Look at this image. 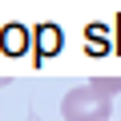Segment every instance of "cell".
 <instances>
[{
    "label": "cell",
    "mask_w": 121,
    "mask_h": 121,
    "mask_svg": "<svg viewBox=\"0 0 121 121\" xmlns=\"http://www.w3.org/2000/svg\"><path fill=\"white\" fill-rule=\"evenodd\" d=\"M109 113H113V97L101 93L93 81L69 89L65 101H60V117L65 121H109Z\"/></svg>",
    "instance_id": "1"
},
{
    "label": "cell",
    "mask_w": 121,
    "mask_h": 121,
    "mask_svg": "<svg viewBox=\"0 0 121 121\" xmlns=\"http://www.w3.org/2000/svg\"><path fill=\"white\" fill-rule=\"evenodd\" d=\"M4 48H8V52H20V48H24V28H8V32H4Z\"/></svg>",
    "instance_id": "2"
},
{
    "label": "cell",
    "mask_w": 121,
    "mask_h": 121,
    "mask_svg": "<svg viewBox=\"0 0 121 121\" xmlns=\"http://www.w3.org/2000/svg\"><path fill=\"white\" fill-rule=\"evenodd\" d=\"M40 40H44L40 48H44V52H52V48H56V28H40Z\"/></svg>",
    "instance_id": "3"
}]
</instances>
